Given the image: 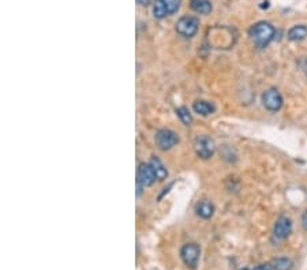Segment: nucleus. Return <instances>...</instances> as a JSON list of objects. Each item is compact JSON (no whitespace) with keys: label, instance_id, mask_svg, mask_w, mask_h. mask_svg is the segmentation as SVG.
<instances>
[{"label":"nucleus","instance_id":"nucleus-18","mask_svg":"<svg viewBox=\"0 0 307 270\" xmlns=\"http://www.w3.org/2000/svg\"><path fill=\"white\" fill-rule=\"evenodd\" d=\"M254 270H275V269H273L272 263L269 262V263H261V265H258L257 267H254Z\"/></svg>","mask_w":307,"mask_h":270},{"label":"nucleus","instance_id":"nucleus-4","mask_svg":"<svg viewBox=\"0 0 307 270\" xmlns=\"http://www.w3.org/2000/svg\"><path fill=\"white\" fill-rule=\"evenodd\" d=\"M199 255H201V249L195 243L184 244L182 250H180V257H182L184 263L189 266V267H191V269L197 267L198 261H199Z\"/></svg>","mask_w":307,"mask_h":270},{"label":"nucleus","instance_id":"nucleus-5","mask_svg":"<svg viewBox=\"0 0 307 270\" xmlns=\"http://www.w3.org/2000/svg\"><path fill=\"white\" fill-rule=\"evenodd\" d=\"M262 104L265 108L270 111V112H277L280 111L281 107H283V97H281L280 92L275 89V87H270L266 92L262 94Z\"/></svg>","mask_w":307,"mask_h":270},{"label":"nucleus","instance_id":"nucleus-11","mask_svg":"<svg viewBox=\"0 0 307 270\" xmlns=\"http://www.w3.org/2000/svg\"><path fill=\"white\" fill-rule=\"evenodd\" d=\"M150 166H152V170L154 171V174L157 176V180H164V179H167L168 176V171L167 168L164 166L160 160H158L157 157H153L152 160H150Z\"/></svg>","mask_w":307,"mask_h":270},{"label":"nucleus","instance_id":"nucleus-19","mask_svg":"<svg viewBox=\"0 0 307 270\" xmlns=\"http://www.w3.org/2000/svg\"><path fill=\"white\" fill-rule=\"evenodd\" d=\"M302 225H303V228H304V229L307 231V210L302 214Z\"/></svg>","mask_w":307,"mask_h":270},{"label":"nucleus","instance_id":"nucleus-3","mask_svg":"<svg viewBox=\"0 0 307 270\" xmlns=\"http://www.w3.org/2000/svg\"><path fill=\"white\" fill-rule=\"evenodd\" d=\"M194 150H195L198 157H201L203 160H208V158H211L215 154V142H213L212 138L207 137V135H201L194 142Z\"/></svg>","mask_w":307,"mask_h":270},{"label":"nucleus","instance_id":"nucleus-2","mask_svg":"<svg viewBox=\"0 0 307 270\" xmlns=\"http://www.w3.org/2000/svg\"><path fill=\"white\" fill-rule=\"evenodd\" d=\"M198 27H199V19L197 17H182L176 22V31L183 37H193L197 35Z\"/></svg>","mask_w":307,"mask_h":270},{"label":"nucleus","instance_id":"nucleus-10","mask_svg":"<svg viewBox=\"0 0 307 270\" xmlns=\"http://www.w3.org/2000/svg\"><path fill=\"white\" fill-rule=\"evenodd\" d=\"M195 212H197L199 217L208 220L215 213V206L212 205L211 202H208V200H202V202L197 204V206H195Z\"/></svg>","mask_w":307,"mask_h":270},{"label":"nucleus","instance_id":"nucleus-9","mask_svg":"<svg viewBox=\"0 0 307 270\" xmlns=\"http://www.w3.org/2000/svg\"><path fill=\"white\" fill-rule=\"evenodd\" d=\"M193 109L195 111V114L202 115V116H208L212 115L216 111V107L209 101L205 100H198L193 104Z\"/></svg>","mask_w":307,"mask_h":270},{"label":"nucleus","instance_id":"nucleus-6","mask_svg":"<svg viewBox=\"0 0 307 270\" xmlns=\"http://www.w3.org/2000/svg\"><path fill=\"white\" fill-rule=\"evenodd\" d=\"M178 142H179V137L175 131L164 128V130L157 131V134H156V144L161 150H169L175 145H178Z\"/></svg>","mask_w":307,"mask_h":270},{"label":"nucleus","instance_id":"nucleus-7","mask_svg":"<svg viewBox=\"0 0 307 270\" xmlns=\"http://www.w3.org/2000/svg\"><path fill=\"white\" fill-rule=\"evenodd\" d=\"M137 180H138L144 187L152 186V184L157 180V176L154 174V171L152 170L150 164H145V162L140 164L138 172H137Z\"/></svg>","mask_w":307,"mask_h":270},{"label":"nucleus","instance_id":"nucleus-14","mask_svg":"<svg viewBox=\"0 0 307 270\" xmlns=\"http://www.w3.org/2000/svg\"><path fill=\"white\" fill-rule=\"evenodd\" d=\"M152 11H153L154 18H157V19H162L164 17H167V14H168V10H167V7H165V3H164L162 0H154L153 9H152Z\"/></svg>","mask_w":307,"mask_h":270},{"label":"nucleus","instance_id":"nucleus-8","mask_svg":"<svg viewBox=\"0 0 307 270\" xmlns=\"http://www.w3.org/2000/svg\"><path fill=\"white\" fill-rule=\"evenodd\" d=\"M292 232V222L288 217H280L275 224L273 228V233L276 236L277 239H287Z\"/></svg>","mask_w":307,"mask_h":270},{"label":"nucleus","instance_id":"nucleus-20","mask_svg":"<svg viewBox=\"0 0 307 270\" xmlns=\"http://www.w3.org/2000/svg\"><path fill=\"white\" fill-rule=\"evenodd\" d=\"M137 3L140 6H148L150 3V0H137Z\"/></svg>","mask_w":307,"mask_h":270},{"label":"nucleus","instance_id":"nucleus-12","mask_svg":"<svg viewBox=\"0 0 307 270\" xmlns=\"http://www.w3.org/2000/svg\"><path fill=\"white\" fill-rule=\"evenodd\" d=\"M191 9L198 14H203L207 15L212 11V3L209 0H190Z\"/></svg>","mask_w":307,"mask_h":270},{"label":"nucleus","instance_id":"nucleus-16","mask_svg":"<svg viewBox=\"0 0 307 270\" xmlns=\"http://www.w3.org/2000/svg\"><path fill=\"white\" fill-rule=\"evenodd\" d=\"M176 114H178L179 119L182 120V123L186 124V126H190V123L193 122V118H191L189 109L186 108V107H180V108L176 109Z\"/></svg>","mask_w":307,"mask_h":270},{"label":"nucleus","instance_id":"nucleus-13","mask_svg":"<svg viewBox=\"0 0 307 270\" xmlns=\"http://www.w3.org/2000/svg\"><path fill=\"white\" fill-rule=\"evenodd\" d=\"M307 37V26L304 25H296L288 30V39L291 41H302Z\"/></svg>","mask_w":307,"mask_h":270},{"label":"nucleus","instance_id":"nucleus-15","mask_svg":"<svg viewBox=\"0 0 307 270\" xmlns=\"http://www.w3.org/2000/svg\"><path fill=\"white\" fill-rule=\"evenodd\" d=\"M270 263H272L275 270H291V267L294 265L290 258H276Z\"/></svg>","mask_w":307,"mask_h":270},{"label":"nucleus","instance_id":"nucleus-17","mask_svg":"<svg viewBox=\"0 0 307 270\" xmlns=\"http://www.w3.org/2000/svg\"><path fill=\"white\" fill-rule=\"evenodd\" d=\"M165 3V7L168 10V14H175L180 7V2L182 0H162Z\"/></svg>","mask_w":307,"mask_h":270},{"label":"nucleus","instance_id":"nucleus-21","mask_svg":"<svg viewBox=\"0 0 307 270\" xmlns=\"http://www.w3.org/2000/svg\"><path fill=\"white\" fill-rule=\"evenodd\" d=\"M242 270H250V269H242Z\"/></svg>","mask_w":307,"mask_h":270},{"label":"nucleus","instance_id":"nucleus-1","mask_svg":"<svg viewBox=\"0 0 307 270\" xmlns=\"http://www.w3.org/2000/svg\"><path fill=\"white\" fill-rule=\"evenodd\" d=\"M249 35L253 40L257 47L259 48H265L270 41L273 40L275 35H276V30L275 27L269 23V22H257L255 25L250 27L249 30Z\"/></svg>","mask_w":307,"mask_h":270}]
</instances>
